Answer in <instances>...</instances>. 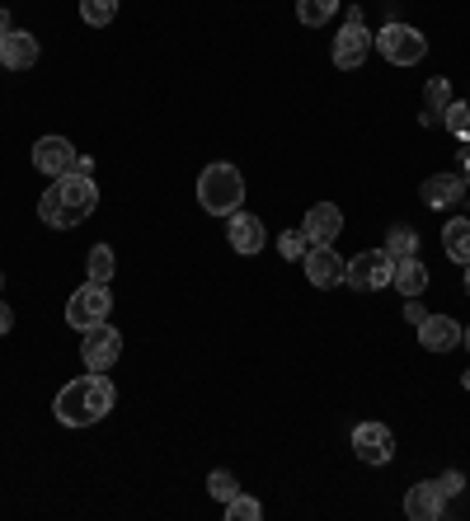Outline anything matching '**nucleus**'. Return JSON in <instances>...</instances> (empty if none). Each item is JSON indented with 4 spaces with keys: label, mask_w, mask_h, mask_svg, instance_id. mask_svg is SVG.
<instances>
[{
    "label": "nucleus",
    "mask_w": 470,
    "mask_h": 521,
    "mask_svg": "<svg viewBox=\"0 0 470 521\" xmlns=\"http://www.w3.org/2000/svg\"><path fill=\"white\" fill-rule=\"evenodd\" d=\"M80 357H85V367L90 371H109L113 362L123 357V334H118L109 320L80 329Z\"/></svg>",
    "instance_id": "nucleus-8"
},
{
    "label": "nucleus",
    "mask_w": 470,
    "mask_h": 521,
    "mask_svg": "<svg viewBox=\"0 0 470 521\" xmlns=\"http://www.w3.org/2000/svg\"><path fill=\"white\" fill-rule=\"evenodd\" d=\"M423 207H438V212H447V207H456V202L466 198V179L461 174H428L419 188Z\"/></svg>",
    "instance_id": "nucleus-14"
},
{
    "label": "nucleus",
    "mask_w": 470,
    "mask_h": 521,
    "mask_svg": "<svg viewBox=\"0 0 470 521\" xmlns=\"http://www.w3.org/2000/svg\"><path fill=\"white\" fill-rule=\"evenodd\" d=\"M433 484H438L442 498H461V489H466V475H461V470H447V475L433 479Z\"/></svg>",
    "instance_id": "nucleus-29"
},
{
    "label": "nucleus",
    "mask_w": 470,
    "mask_h": 521,
    "mask_svg": "<svg viewBox=\"0 0 470 521\" xmlns=\"http://www.w3.org/2000/svg\"><path fill=\"white\" fill-rule=\"evenodd\" d=\"M419 343L428 348V353H452L456 343H461V324H456L452 315H423Z\"/></svg>",
    "instance_id": "nucleus-15"
},
{
    "label": "nucleus",
    "mask_w": 470,
    "mask_h": 521,
    "mask_svg": "<svg viewBox=\"0 0 470 521\" xmlns=\"http://www.w3.org/2000/svg\"><path fill=\"white\" fill-rule=\"evenodd\" d=\"M466 296H470V263H466Z\"/></svg>",
    "instance_id": "nucleus-36"
},
{
    "label": "nucleus",
    "mask_w": 470,
    "mask_h": 521,
    "mask_svg": "<svg viewBox=\"0 0 470 521\" xmlns=\"http://www.w3.org/2000/svg\"><path fill=\"white\" fill-rule=\"evenodd\" d=\"M339 230H344V212H339L334 202H315L311 212H306V221H301V235H306L311 245H334Z\"/></svg>",
    "instance_id": "nucleus-13"
},
{
    "label": "nucleus",
    "mask_w": 470,
    "mask_h": 521,
    "mask_svg": "<svg viewBox=\"0 0 470 521\" xmlns=\"http://www.w3.org/2000/svg\"><path fill=\"white\" fill-rule=\"evenodd\" d=\"M240 202H245V174L235 165L217 160V165H207L198 174V207L207 216H231L240 212Z\"/></svg>",
    "instance_id": "nucleus-3"
},
{
    "label": "nucleus",
    "mask_w": 470,
    "mask_h": 521,
    "mask_svg": "<svg viewBox=\"0 0 470 521\" xmlns=\"http://www.w3.org/2000/svg\"><path fill=\"white\" fill-rule=\"evenodd\" d=\"M80 151L66 137H38L33 141V169L47 174V179H62V174H76Z\"/></svg>",
    "instance_id": "nucleus-9"
},
{
    "label": "nucleus",
    "mask_w": 470,
    "mask_h": 521,
    "mask_svg": "<svg viewBox=\"0 0 470 521\" xmlns=\"http://www.w3.org/2000/svg\"><path fill=\"white\" fill-rule=\"evenodd\" d=\"M80 19L90 29H109L113 19H118V0H80Z\"/></svg>",
    "instance_id": "nucleus-23"
},
{
    "label": "nucleus",
    "mask_w": 470,
    "mask_h": 521,
    "mask_svg": "<svg viewBox=\"0 0 470 521\" xmlns=\"http://www.w3.org/2000/svg\"><path fill=\"white\" fill-rule=\"evenodd\" d=\"M372 43L391 66H419L423 57H428V38H423L419 29L400 24V19H386V29L376 33Z\"/></svg>",
    "instance_id": "nucleus-4"
},
{
    "label": "nucleus",
    "mask_w": 470,
    "mask_h": 521,
    "mask_svg": "<svg viewBox=\"0 0 470 521\" xmlns=\"http://www.w3.org/2000/svg\"><path fill=\"white\" fill-rule=\"evenodd\" d=\"M113 404H118V390L104 371H90V376H76V381H66L52 399V414L62 418L66 428H90L99 423L104 414H113Z\"/></svg>",
    "instance_id": "nucleus-1"
},
{
    "label": "nucleus",
    "mask_w": 470,
    "mask_h": 521,
    "mask_svg": "<svg viewBox=\"0 0 470 521\" xmlns=\"http://www.w3.org/2000/svg\"><path fill=\"white\" fill-rule=\"evenodd\" d=\"M442 507H447V498L438 493L433 479H423V484H414V489L405 493V517L409 521H438Z\"/></svg>",
    "instance_id": "nucleus-16"
},
{
    "label": "nucleus",
    "mask_w": 470,
    "mask_h": 521,
    "mask_svg": "<svg viewBox=\"0 0 470 521\" xmlns=\"http://www.w3.org/2000/svg\"><path fill=\"white\" fill-rule=\"evenodd\" d=\"M15 329V310H10V301H0V338Z\"/></svg>",
    "instance_id": "nucleus-31"
},
{
    "label": "nucleus",
    "mask_w": 470,
    "mask_h": 521,
    "mask_svg": "<svg viewBox=\"0 0 470 521\" xmlns=\"http://www.w3.org/2000/svg\"><path fill=\"white\" fill-rule=\"evenodd\" d=\"M94 207H99V188H94L90 174H62V179H52V188H47L43 202H38V221L52 230H71V226H80Z\"/></svg>",
    "instance_id": "nucleus-2"
},
{
    "label": "nucleus",
    "mask_w": 470,
    "mask_h": 521,
    "mask_svg": "<svg viewBox=\"0 0 470 521\" xmlns=\"http://www.w3.org/2000/svg\"><path fill=\"white\" fill-rule=\"evenodd\" d=\"M334 15H339V0H297V19L306 29H320Z\"/></svg>",
    "instance_id": "nucleus-22"
},
{
    "label": "nucleus",
    "mask_w": 470,
    "mask_h": 521,
    "mask_svg": "<svg viewBox=\"0 0 470 521\" xmlns=\"http://www.w3.org/2000/svg\"><path fill=\"white\" fill-rule=\"evenodd\" d=\"M113 268H118V263H113V249H109V245H94V249H90V263H85V277H90V282H104V287H109Z\"/></svg>",
    "instance_id": "nucleus-25"
},
{
    "label": "nucleus",
    "mask_w": 470,
    "mask_h": 521,
    "mask_svg": "<svg viewBox=\"0 0 470 521\" xmlns=\"http://www.w3.org/2000/svg\"><path fill=\"white\" fill-rule=\"evenodd\" d=\"M306 249H311V240L301 235V226L297 230H282V235H278V254H282V259L301 263V259H306Z\"/></svg>",
    "instance_id": "nucleus-28"
},
{
    "label": "nucleus",
    "mask_w": 470,
    "mask_h": 521,
    "mask_svg": "<svg viewBox=\"0 0 470 521\" xmlns=\"http://www.w3.org/2000/svg\"><path fill=\"white\" fill-rule=\"evenodd\" d=\"M391 277H395V259L386 249H367V254L344 263V282L353 292H386Z\"/></svg>",
    "instance_id": "nucleus-6"
},
{
    "label": "nucleus",
    "mask_w": 470,
    "mask_h": 521,
    "mask_svg": "<svg viewBox=\"0 0 470 521\" xmlns=\"http://www.w3.org/2000/svg\"><path fill=\"white\" fill-rule=\"evenodd\" d=\"M461 385H466V390H470V371H461Z\"/></svg>",
    "instance_id": "nucleus-35"
},
{
    "label": "nucleus",
    "mask_w": 470,
    "mask_h": 521,
    "mask_svg": "<svg viewBox=\"0 0 470 521\" xmlns=\"http://www.w3.org/2000/svg\"><path fill=\"white\" fill-rule=\"evenodd\" d=\"M0 287H5V282H0Z\"/></svg>",
    "instance_id": "nucleus-37"
},
{
    "label": "nucleus",
    "mask_w": 470,
    "mask_h": 521,
    "mask_svg": "<svg viewBox=\"0 0 470 521\" xmlns=\"http://www.w3.org/2000/svg\"><path fill=\"white\" fill-rule=\"evenodd\" d=\"M353 451L362 465H391L395 456V432L386 423H358L353 428Z\"/></svg>",
    "instance_id": "nucleus-10"
},
{
    "label": "nucleus",
    "mask_w": 470,
    "mask_h": 521,
    "mask_svg": "<svg viewBox=\"0 0 470 521\" xmlns=\"http://www.w3.org/2000/svg\"><path fill=\"white\" fill-rule=\"evenodd\" d=\"M391 287H395L400 296H423V292H428V268H423L419 254H414V259H400V263H395Z\"/></svg>",
    "instance_id": "nucleus-18"
},
{
    "label": "nucleus",
    "mask_w": 470,
    "mask_h": 521,
    "mask_svg": "<svg viewBox=\"0 0 470 521\" xmlns=\"http://www.w3.org/2000/svg\"><path fill=\"white\" fill-rule=\"evenodd\" d=\"M442 127H447L456 141H470V99H452V108L442 113Z\"/></svg>",
    "instance_id": "nucleus-24"
},
{
    "label": "nucleus",
    "mask_w": 470,
    "mask_h": 521,
    "mask_svg": "<svg viewBox=\"0 0 470 521\" xmlns=\"http://www.w3.org/2000/svg\"><path fill=\"white\" fill-rule=\"evenodd\" d=\"M405 320H409V324H423V306H419V296H405Z\"/></svg>",
    "instance_id": "nucleus-30"
},
{
    "label": "nucleus",
    "mask_w": 470,
    "mask_h": 521,
    "mask_svg": "<svg viewBox=\"0 0 470 521\" xmlns=\"http://www.w3.org/2000/svg\"><path fill=\"white\" fill-rule=\"evenodd\" d=\"M344 263L348 259L334 245H311L306 259H301V268L311 277V287H339V282H344Z\"/></svg>",
    "instance_id": "nucleus-11"
},
{
    "label": "nucleus",
    "mask_w": 470,
    "mask_h": 521,
    "mask_svg": "<svg viewBox=\"0 0 470 521\" xmlns=\"http://www.w3.org/2000/svg\"><path fill=\"white\" fill-rule=\"evenodd\" d=\"M452 108V85L447 80H428V90H423V113L419 123L423 127H442V113Z\"/></svg>",
    "instance_id": "nucleus-19"
},
{
    "label": "nucleus",
    "mask_w": 470,
    "mask_h": 521,
    "mask_svg": "<svg viewBox=\"0 0 470 521\" xmlns=\"http://www.w3.org/2000/svg\"><path fill=\"white\" fill-rule=\"evenodd\" d=\"M386 254H391L395 263L414 259V254H419V235H414V226H391L386 230Z\"/></svg>",
    "instance_id": "nucleus-21"
},
{
    "label": "nucleus",
    "mask_w": 470,
    "mask_h": 521,
    "mask_svg": "<svg viewBox=\"0 0 470 521\" xmlns=\"http://www.w3.org/2000/svg\"><path fill=\"white\" fill-rule=\"evenodd\" d=\"M367 52H372V33H367V19H362L358 5H348V19L339 38H334V66L339 71H358L367 62Z\"/></svg>",
    "instance_id": "nucleus-7"
},
{
    "label": "nucleus",
    "mask_w": 470,
    "mask_h": 521,
    "mask_svg": "<svg viewBox=\"0 0 470 521\" xmlns=\"http://www.w3.org/2000/svg\"><path fill=\"white\" fill-rule=\"evenodd\" d=\"M461 179H466V188H470V151H461Z\"/></svg>",
    "instance_id": "nucleus-33"
},
{
    "label": "nucleus",
    "mask_w": 470,
    "mask_h": 521,
    "mask_svg": "<svg viewBox=\"0 0 470 521\" xmlns=\"http://www.w3.org/2000/svg\"><path fill=\"white\" fill-rule=\"evenodd\" d=\"M442 249H447L452 263H470V221L466 216H452V221L442 226Z\"/></svg>",
    "instance_id": "nucleus-20"
},
{
    "label": "nucleus",
    "mask_w": 470,
    "mask_h": 521,
    "mask_svg": "<svg viewBox=\"0 0 470 521\" xmlns=\"http://www.w3.org/2000/svg\"><path fill=\"white\" fill-rule=\"evenodd\" d=\"M109 310H113V292L104 287V282H80L76 292H71V301H66V324L71 329H90V324H104L109 320Z\"/></svg>",
    "instance_id": "nucleus-5"
},
{
    "label": "nucleus",
    "mask_w": 470,
    "mask_h": 521,
    "mask_svg": "<svg viewBox=\"0 0 470 521\" xmlns=\"http://www.w3.org/2000/svg\"><path fill=\"white\" fill-rule=\"evenodd\" d=\"M259 517H264V507L250 493H235L231 503H226V521H259Z\"/></svg>",
    "instance_id": "nucleus-26"
},
{
    "label": "nucleus",
    "mask_w": 470,
    "mask_h": 521,
    "mask_svg": "<svg viewBox=\"0 0 470 521\" xmlns=\"http://www.w3.org/2000/svg\"><path fill=\"white\" fill-rule=\"evenodd\" d=\"M461 343H466V348H470V324H466V329H461Z\"/></svg>",
    "instance_id": "nucleus-34"
},
{
    "label": "nucleus",
    "mask_w": 470,
    "mask_h": 521,
    "mask_svg": "<svg viewBox=\"0 0 470 521\" xmlns=\"http://www.w3.org/2000/svg\"><path fill=\"white\" fill-rule=\"evenodd\" d=\"M0 66L5 71H29V66H38V38L24 29H10V38L0 43Z\"/></svg>",
    "instance_id": "nucleus-17"
},
{
    "label": "nucleus",
    "mask_w": 470,
    "mask_h": 521,
    "mask_svg": "<svg viewBox=\"0 0 470 521\" xmlns=\"http://www.w3.org/2000/svg\"><path fill=\"white\" fill-rule=\"evenodd\" d=\"M10 29H15V24H10V15H5V10H0V43H5V38H10Z\"/></svg>",
    "instance_id": "nucleus-32"
},
{
    "label": "nucleus",
    "mask_w": 470,
    "mask_h": 521,
    "mask_svg": "<svg viewBox=\"0 0 470 521\" xmlns=\"http://www.w3.org/2000/svg\"><path fill=\"white\" fill-rule=\"evenodd\" d=\"M207 493H212V498H217V503L226 507V503L235 498V493H240V484H235L231 470H212V475H207Z\"/></svg>",
    "instance_id": "nucleus-27"
},
{
    "label": "nucleus",
    "mask_w": 470,
    "mask_h": 521,
    "mask_svg": "<svg viewBox=\"0 0 470 521\" xmlns=\"http://www.w3.org/2000/svg\"><path fill=\"white\" fill-rule=\"evenodd\" d=\"M226 240H231L235 254H259V249L268 245V230L259 216L250 212H231L226 216Z\"/></svg>",
    "instance_id": "nucleus-12"
}]
</instances>
